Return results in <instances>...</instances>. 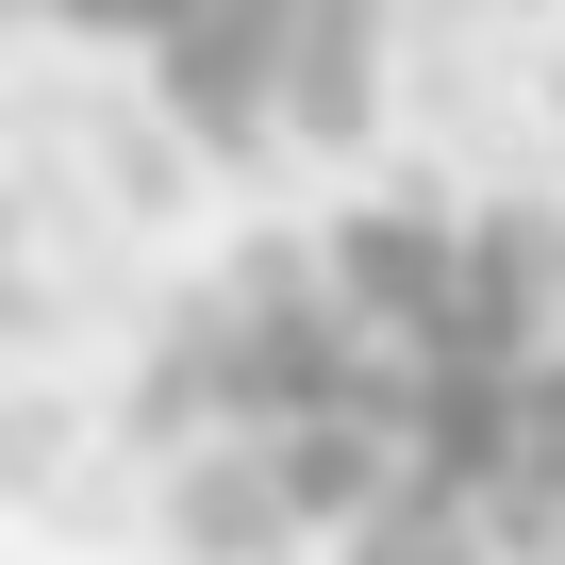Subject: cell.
<instances>
[{"label": "cell", "mask_w": 565, "mask_h": 565, "mask_svg": "<svg viewBox=\"0 0 565 565\" xmlns=\"http://www.w3.org/2000/svg\"><path fill=\"white\" fill-rule=\"evenodd\" d=\"M366 117H383V0H317V34H300V84H282V134L350 150Z\"/></svg>", "instance_id": "5b68a950"}, {"label": "cell", "mask_w": 565, "mask_h": 565, "mask_svg": "<svg viewBox=\"0 0 565 565\" xmlns=\"http://www.w3.org/2000/svg\"><path fill=\"white\" fill-rule=\"evenodd\" d=\"M399 482H416V449H399L383 416H350V399L282 433V499H300V532H350V515H366V499H399Z\"/></svg>", "instance_id": "277c9868"}, {"label": "cell", "mask_w": 565, "mask_h": 565, "mask_svg": "<svg viewBox=\"0 0 565 565\" xmlns=\"http://www.w3.org/2000/svg\"><path fill=\"white\" fill-rule=\"evenodd\" d=\"M67 466V399H0V499H51Z\"/></svg>", "instance_id": "52a82bcc"}, {"label": "cell", "mask_w": 565, "mask_h": 565, "mask_svg": "<svg viewBox=\"0 0 565 565\" xmlns=\"http://www.w3.org/2000/svg\"><path fill=\"white\" fill-rule=\"evenodd\" d=\"M333 565H499V532H482V499L466 482H399V499H366L350 532H333Z\"/></svg>", "instance_id": "8992f818"}, {"label": "cell", "mask_w": 565, "mask_h": 565, "mask_svg": "<svg viewBox=\"0 0 565 565\" xmlns=\"http://www.w3.org/2000/svg\"><path fill=\"white\" fill-rule=\"evenodd\" d=\"M167 548H183V565H282V548H300L282 433H200V449H167Z\"/></svg>", "instance_id": "7a4b0ae2"}, {"label": "cell", "mask_w": 565, "mask_h": 565, "mask_svg": "<svg viewBox=\"0 0 565 565\" xmlns=\"http://www.w3.org/2000/svg\"><path fill=\"white\" fill-rule=\"evenodd\" d=\"M34 18H67V34H134V51H167L200 0H34Z\"/></svg>", "instance_id": "ba28073f"}, {"label": "cell", "mask_w": 565, "mask_h": 565, "mask_svg": "<svg viewBox=\"0 0 565 565\" xmlns=\"http://www.w3.org/2000/svg\"><path fill=\"white\" fill-rule=\"evenodd\" d=\"M532 416H548V433H565V333H548V366H532Z\"/></svg>", "instance_id": "9c48e42d"}, {"label": "cell", "mask_w": 565, "mask_h": 565, "mask_svg": "<svg viewBox=\"0 0 565 565\" xmlns=\"http://www.w3.org/2000/svg\"><path fill=\"white\" fill-rule=\"evenodd\" d=\"M300 34H317V0H200V18L150 51L167 67V117L200 150H266L282 134V84H300Z\"/></svg>", "instance_id": "6da1fadb"}, {"label": "cell", "mask_w": 565, "mask_h": 565, "mask_svg": "<svg viewBox=\"0 0 565 565\" xmlns=\"http://www.w3.org/2000/svg\"><path fill=\"white\" fill-rule=\"evenodd\" d=\"M317 249H333V300H350V317L433 333L449 282H466V200H366V216H333Z\"/></svg>", "instance_id": "3957f363"}]
</instances>
